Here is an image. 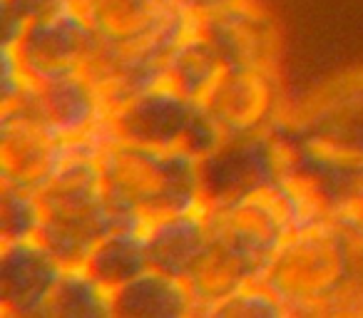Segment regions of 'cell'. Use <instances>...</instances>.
<instances>
[{"mask_svg":"<svg viewBox=\"0 0 363 318\" xmlns=\"http://www.w3.org/2000/svg\"><path fill=\"white\" fill-rule=\"evenodd\" d=\"M289 316H323L353 286H363V222L346 212L284 237L259 281Z\"/></svg>","mask_w":363,"mask_h":318,"instance_id":"6da1fadb","label":"cell"},{"mask_svg":"<svg viewBox=\"0 0 363 318\" xmlns=\"http://www.w3.org/2000/svg\"><path fill=\"white\" fill-rule=\"evenodd\" d=\"M102 192L117 227L145 229L172 214L204 209L199 157L107 137L100 147Z\"/></svg>","mask_w":363,"mask_h":318,"instance_id":"7a4b0ae2","label":"cell"},{"mask_svg":"<svg viewBox=\"0 0 363 318\" xmlns=\"http://www.w3.org/2000/svg\"><path fill=\"white\" fill-rule=\"evenodd\" d=\"M107 137L110 132L105 130L95 137L70 142L60 167L35 189V239L62 263V268L82 266L97 242L117 227L102 192L97 164L100 147Z\"/></svg>","mask_w":363,"mask_h":318,"instance_id":"3957f363","label":"cell"},{"mask_svg":"<svg viewBox=\"0 0 363 318\" xmlns=\"http://www.w3.org/2000/svg\"><path fill=\"white\" fill-rule=\"evenodd\" d=\"M105 125L117 140L189 152L199 159L222 142V135L204 115L202 105L164 82L145 87L112 105Z\"/></svg>","mask_w":363,"mask_h":318,"instance_id":"277c9868","label":"cell"},{"mask_svg":"<svg viewBox=\"0 0 363 318\" xmlns=\"http://www.w3.org/2000/svg\"><path fill=\"white\" fill-rule=\"evenodd\" d=\"M62 142L85 140L107 130V102L82 72L50 80H26L21 95L3 107Z\"/></svg>","mask_w":363,"mask_h":318,"instance_id":"5b68a950","label":"cell"},{"mask_svg":"<svg viewBox=\"0 0 363 318\" xmlns=\"http://www.w3.org/2000/svg\"><path fill=\"white\" fill-rule=\"evenodd\" d=\"M197 102L222 140L267 132L284 115L277 70L239 62H227Z\"/></svg>","mask_w":363,"mask_h":318,"instance_id":"8992f818","label":"cell"},{"mask_svg":"<svg viewBox=\"0 0 363 318\" xmlns=\"http://www.w3.org/2000/svg\"><path fill=\"white\" fill-rule=\"evenodd\" d=\"M204 207L269 192L279 182V144L274 127L257 135L224 137L199 159Z\"/></svg>","mask_w":363,"mask_h":318,"instance_id":"52a82bcc","label":"cell"},{"mask_svg":"<svg viewBox=\"0 0 363 318\" xmlns=\"http://www.w3.org/2000/svg\"><path fill=\"white\" fill-rule=\"evenodd\" d=\"M80 11L100 40L160 55H169L194 23L177 0H82Z\"/></svg>","mask_w":363,"mask_h":318,"instance_id":"ba28073f","label":"cell"},{"mask_svg":"<svg viewBox=\"0 0 363 318\" xmlns=\"http://www.w3.org/2000/svg\"><path fill=\"white\" fill-rule=\"evenodd\" d=\"M284 120L306 142L351 159H363V70L318 87Z\"/></svg>","mask_w":363,"mask_h":318,"instance_id":"9c48e42d","label":"cell"},{"mask_svg":"<svg viewBox=\"0 0 363 318\" xmlns=\"http://www.w3.org/2000/svg\"><path fill=\"white\" fill-rule=\"evenodd\" d=\"M97 33L87 23L80 6H70L45 21L30 23L11 47L28 80L77 75L85 67Z\"/></svg>","mask_w":363,"mask_h":318,"instance_id":"30bf717a","label":"cell"},{"mask_svg":"<svg viewBox=\"0 0 363 318\" xmlns=\"http://www.w3.org/2000/svg\"><path fill=\"white\" fill-rule=\"evenodd\" d=\"M62 271V263L38 239L0 244L3 318H43L45 303Z\"/></svg>","mask_w":363,"mask_h":318,"instance_id":"8fae6325","label":"cell"},{"mask_svg":"<svg viewBox=\"0 0 363 318\" xmlns=\"http://www.w3.org/2000/svg\"><path fill=\"white\" fill-rule=\"evenodd\" d=\"M204 214H207L209 229L234 244L242 254H247L254 263L262 266V271L267 268L269 259L274 256L284 237L291 232V224L272 189L234 199V202L204 207Z\"/></svg>","mask_w":363,"mask_h":318,"instance_id":"7c38bea8","label":"cell"},{"mask_svg":"<svg viewBox=\"0 0 363 318\" xmlns=\"http://www.w3.org/2000/svg\"><path fill=\"white\" fill-rule=\"evenodd\" d=\"M197 25L227 62L277 70V25L254 0H237L217 11L202 13L197 16Z\"/></svg>","mask_w":363,"mask_h":318,"instance_id":"4fadbf2b","label":"cell"},{"mask_svg":"<svg viewBox=\"0 0 363 318\" xmlns=\"http://www.w3.org/2000/svg\"><path fill=\"white\" fill-rule=\"evenodd\" d=\"M67 144L21 115L0 120V182L35 192L67 154Z\"/></svg>","mask_w":363,"mask_h":318,"instance_id":"5bb4252c","label":"cell"},{"mask_svg":"<svg viewBox=\"0 0 363 318\" xmlns=\"http://www.w3.org/2000/svg\"><path fill=\"white\" fill-rule=\"evenodd\" d=\"M259 276H262L259 263H254L247 254H242L234 244L209 229L207 246L184 281L197 303V316H204L219 301L257 283Z\"/></svg>","mask_w":363,"mask_h":318,"instance_id":"9a60e30c","label":"cell"},{"mask_svg":"<svg viewBox=\"0 0 363 318\" xmlns=\"http://www.w3.org/2000/svg\"><path fill=\"white\" fill-rule=\"evenodd\" d=\"M150 268L174 278H187L194 261L209 242V222L204 209L172 214L142 229Z\"/></svg>","mask_w":363,"mask_h":318,"instance_id":"2e32d148","label":"cell"},{"mask_svg":"<svg viewBox=\"0 0 363 318\" xmlns=\"http://www.w3.org/2000/svg\"><path fill=\"white\" fill-rule=\"evenodd\" d=\"M117 318H184L197 316V303L187 281L147 268L137 278L110 293Z\"/></svg>","mask_w":363,"mask_h":318,"instance_id":"e0dca14e","label":"cell"},{"mask_svg":"<svg viewBox=\"0 0 363 318\" xmlns=\"http://www.w3.org/2000/svg\"><path fill=\"white\" fill-rule=\"evenodd\" d=\"M224 65L227 60L217 50V45L199 30L197 16H194L192 28L179 38V42L167 55L164 67H162V82L174 87L182 95L199 100Z\"/></svg>","mask_w":363,"mask_h":318,"instance_id":"ac0fdd59","label":"cell"},{"mask_svg":"<svg viewBox=\"0 0 363 318\" xmlns=\"http://www.w3.org/2000/svg\"><path fill=\"white\" fill-rule=\"evenodd\" d=\"M82 268L110 293L145 273L150 263H147L142 229L115 227L97 242Z\"/></svg>","mask_w":363,"mask_h":318,"instance_id":"d6986e66","label":"cell"},{"mask_svg":"<svg viewBox=\"0 0 363 318\" xmlns=\"http://www.w3.org/2000/svg\"><path fill=\"white\" fill-rule=\"evenodd\" d=\"M110 291L82 266L65 268L57 278L43 318H110Z\"/></svg>","mask_w":363,"mask_h":318,"instance_id":"ffe728a7","label":"cell"},{"mask_svg":"<svg viewBox=\"0 0 363 318\" xmlns=\"http://www.w3.org/2000/svg\"><path fill=\"white\" fill-rule=\"evenodd\" d=\"M38 234L35 192L0 182V244L26 242Z\"/></svg>","mask_w":363,"mask_h":318,"instance_id":"44dd1931","label":"cell"},{"mask_svg":"<svg viewBox=\"0 0 363 318\" xmlns=\"http://www.w3.org/2000/svg\"><path fill=\"white\" fill-rule=\"evenodd\" d=\"M204 316L212 318H281L289 316L284 303L274 296L269 288L262 283H252V286L242 288V291L232 293L229 298L219 301L217 306L209 308Z\"/></svg>","mask_w":363,"mask_h":318,"instance_id":"7402d4cb","label":"cell"},{"mask_svg":"<svg viewBox=\"0 0 363 318\" xmlns=\"http://www.w3.org/2000/svg\"><path fill=\"white\" fill-rule=\"evenodd\" d=\"M77 6L72 0H0L3 11V45H16L30 23L45 21L55 13Z\"/></svg>","mask_w":363,"mask_h":318,"instance_id":"603a6c76","label":"cell"},{"mask_svg":"<svg viewBox=\"0 0 363 318\" xmlns=\"http://www.w3.org/2000/svg\"><path fill=\"white\" fill-rule=\"evenodd\" d=\"M184 11H189L192 16H202V13L217 11V8H224L229 3H237V0H177Z\"/></svg>","mask_w":363,"mask_h":318,"instance_id":"cb8c5ba5","label":"cell"},{"mask_svg":"<svg viewBox=\"0 0 363 318\" xmlns=\"http://www.w3.org/2000/svg\"><path fill=\"white\" fill-rule=\"evenodd\" d=\"M351 214H356V217L363 222V182H361V189H358V194H356V202H353V207H351Z\"/></svg>","mask_w":363,"mask_h":318,"instance_id":"d4e9b609","label":"cell"},{"mask_svg":"<svg viewBox=\"0 0 363 318\" xmlns=\"http://www.w3.org/2000/svg\"><path fill=\"white\" fill-rule=\"evenodd\" d=\"M72 3H77V6H80V3H82V0H72Z\"/></svg>","mask_w":363,"mask_h":318,"instance_id":"484cf974","label":"cell"}]
</instances>
